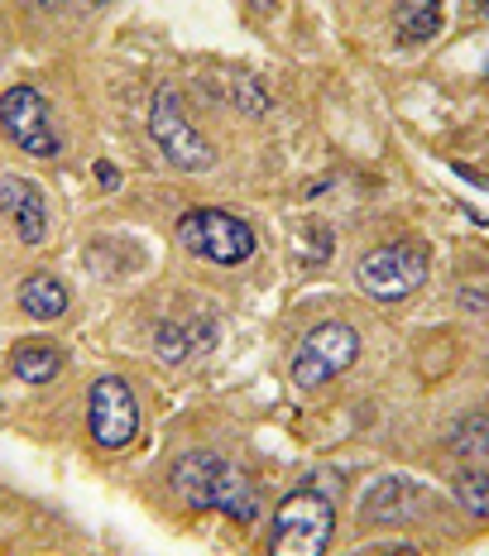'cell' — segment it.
Listing matches in <instances>:
<instances>
[{"instance_id": "17", "label": "cell", "mask_w": 489, "mask_h": 556, "mask_svg": "<svg viewBox=\"0 0 489 556\" xmlns=\"http://www.w3.org/2000/svg\"><path fill=\"white\" fill-rule=\"evenodd\" d=\"M355 556H413L408 542H375V547H360Z\"/></svg>"}, {"instance_id": "13", "label": "cell", "mask_w": 489, "mask_h": 556, "mask_svg": "<svg viewBox=\"0 0 489 556\" xmlns=\"http://www.w3.org/2000/svg\"><path fill=\"white\" fill-rule=\"evenodd\" d=\"M393 34H399L403 49H417V43L437 39L441 34V0H399V10H393Z\"/></svg>"}, {"instance_id": "9", "label": "cell", "mask_w": 489, "mask_h": 556, "mask_svg": "<svg viewBox=\"0 0 489 556\" xmlns=\"http://www.w3.org/2000/svg\"><path fill=\"white\" fill-rule=\"evenodd\" d=\"M0 125H5V135L34 159L63 154V139L53 130V111L34 87H5V97H0Z\"/></svg>"}, {"instance_id": "20", "label": "cell", "mask_w": 489, "mask_h": 556, "mask_svg": "<svg viewBox=\"0 0 489 556\" xmlns=\"http://www.w3.org/2000/svg\"><path fill=\"white\" fill-rule=\"evenodd\" d=\"M475 10H480V15L489 20V0H475Z\"/></svg>"}, {"instance_id": "1", "label": "cell", "mask_w": 489, "mask_h": 556, "mask_svg": "<svg viewBox=\"0 0 489 556\" xmlns=\"http://www.w3.org/2000/svg\"><path fill=\"white\" fill-rule=\"evenodd\" d=\"M168 484L183 504L197 508V514L216 508V514L236 518V523H254V518L264 514L260 484H254L236 460L216 456V451H183L168 470Z\"/></svg>"}, {"instance_id": "4", "label": "cell", "mask_w": 489, "mask_h": 556, "mask_svg": "<svg viewBox=\"0 0 489 556\" xmlns=\"http://www.w3.org/2000/svg\"><path fill=\"white\" fill-rule=\"evenodd\" d=\"M149 139L159 144V154L168 159L173 168L183 173H206L216 164V149L183 111V97L173 87H159L154 101H149Z\"/></svg>"}, {"instance_id": "10", "label": "cell", "mask_w": 489, "mask_h": 556, "mask_svg": "<svg viewBox=\"0 0 489 556\" xmlns=\"http://www.w3.org/2000/svg\"><path fill=\"white\" fill-rule=\"evenodd\" d=\"M0 212H5V222L15 226V236L25 245H43L49 240V197H43L39 182L5 173L0 178Z\"/></svg>"}, {"instance_id": "15", "label": "cell", "mask_w": 489, "mask_h": 556, "mask_svg": "<svg viewBox=\"0 0 489 556\" xmlns=\"http://www.w3.org/2000/svg\"><path fill=\"white\" fill-rule=\"evenodd\" d=\"M447 451L461 460H485L489 456V413H465L456 427L447 432Z\"/></svg>"}, {"instance_id": "11", "label": "cell", "mask_w": 489, "mask_h": 556, "mask_svg": "<svg viewBox=\"0 0 489 556\" xmlns=\"http://www.w3.org/2000/svg\"><path fill=\"white\" fill-rule=\"evenodd\" d=\"M212 341H216L212 317H197V321H163L159 336H154V355H159L163 365H183L188 355L212 351Z\"/></svg>"}, {"instance_id": "18", "label": "cell", "mask_w": 489, "mask_h": 556, "mask_svg": "<svg viewBox=\"0 0 489 556\" xmlns=\"http://www.w3.org/2000/svg\"><path fill=\"white\" fill-rule=\"evenodd\" d=\"M97 178H101V188H115V182H121V173H115L106 159H101V164H97Z\"/></svg>"}, {"instance_id": "19", "label": "cell", "mask_w": 489, "mask_h": 556, "mask_svg": "<svg viewBox=\"0 0 489 556\" xmlns=\"http://www.w3.org/2000/svg\"><path fill=\"white\" fill-rule=\"evenodd\" d=\"M43 5H101V0H43Z\"/></svg>"}, {"instance_id": "16", "label": "cell", "mask_w": 489, "mask_h": 556, "mask_svg": "<svg viewBox=\"0 0 489 556\" xmlns=\"http://www.w3.org/2000/svg\"><path fill=\"white\" fill-rule=\"evenodd\" d=\"M451 494L471 518H489V470H461Z\"/></svg>"}, {"instance_id": "3", "label": "cell", "mask_w": 489, "mask_h": 556, "mask_svg": "<svg viewBox=\"0 0 489 556\" xmlns=\"http://www.w3.org/2000/svg\"><path fill=\"white\" fill-rule=\"evenodd\" d=\"M336 508L317 490H293L274 508V542L269 556H322L331 547Z\"/></svg>"}, {"instance_id": "2", "label": "cell", "mask_w": 489, "mask_h": 556, "mask_svg": "<svg viewBox=\"0 0 489 556\" xmlns=\"http://www.w3.org/2000/svg\"><path fill=\"white\" fill-rule=\"evenodd\" d=\"M432 274V254H427L423 240H389V245H375L365 260L355 264V283L360 293H369L375 303H403Z\"/></svg>"}, {"instance_id": "8", "label": "cell", "mask_w": 489, "mask_h": 556, "mask_svg": "<svg viewBox=\"0 0 489 556\" xmlns=\"http://www.w3.org/2000/svg\"><path fill=\"white\" fill-rule=\"evenodd\" d=\"M87 432L101 451H125L139 437V399L121 375H101L87 389Z\"/></svg>"}, {"instance_id": "12", "label": "cell", "mask_w": 489, "mask_h": 556, "mask_svg": "<svg viewBox=\"0 0 489 556\" xmlns=\"http://www.w3.org/2000/svg\"><path fill=\"white\" fill-rule=\"evenodd\" d=\"M20 312L34 321H58L67 312V283L49 269L29 274L25 283H20Z\"/></svg>"}, {"instance_id": "5", "label": "cell", "mask_w": 489, "mask_h": 556, "mask_svg": "<svg viewBox=\"0 0 489 556\" xmlns=\"http://www.w3.org/2000/svg\"><path fill=\"white\" fill-rule=\"evenodd\" d=\"M178 240L197 260L221 264V269H236V264H244L254 254V230L240 216L221 212V206H192L178 222Z\"/></svg>"}, {"instance_id": "7", "label": "cell", "mask_w": 489, "mask_h": 556, "mask_svg": "<svg viewBox=\"0 0 489 556\" xmlns=\"http://www.w3.org/2000/svg\"><path fill=\"white\" fill-rule=\"evenodd\" d=\"M441 508V494L417 484L413 475H379L360 500V523L369 528H403V523H427Z\"/></svg>"}, {"instance_id": "14", "label": "cell", "mask_w": 489, "mask_h": 556, "mask_svg": "<svg viewBox=\"0 0 489 556\" xmlns=\"http://www.w3.org/2000/svg\"><path fill=\"white\" fill-rule=\"evenodd\" d=\"M10 369H15V379H25V384H53V379L63 375V351L49 341H25L10 355Z\"/></svg>"}, {"instance_id": "6", "label": "cell", "mask_w": 489, "mask_h": 556, "mask_svg": "<svg viewBox=\"0 0 489 556\" xmlns=\"http://www.w3.org/2000/svg\"><path fill=\"white\" fill-rule=\"evenodd\" d=\"M360 361V331L346 321H322L298 341L293 351V384L298 389H322L336 375H346Z\"/></svg>"}]
</instances>
